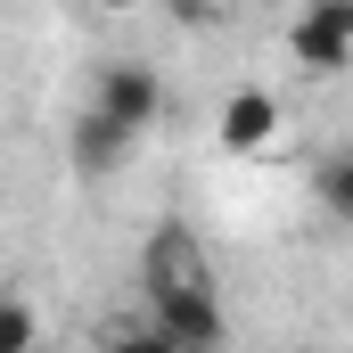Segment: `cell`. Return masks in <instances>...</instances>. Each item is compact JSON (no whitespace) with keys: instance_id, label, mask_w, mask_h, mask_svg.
Returning a JSON list of instances; mask_svg holds the SVG:
<instances>
[{"instance_id":"8992f818","label":"cell","mask_w":353,"mask_h":353,"mask_svg":"<svg viewBox=\"0 0 353 353\" xmlns=\"http://www.w3.org/2000/svg\"><path fill=\"white\" fill-rule=\"evenodd\" d=\"M312 197H321V214H329L337 230H353V140L312 165Z\"/></svg>"},{"instance_id":"6da1fadb","label":"cell","mask_w":353,"mask_h":353,"mask_svg":"<svg viewBox=\"0 0 353 353\" xmlns=\"http://www.w3.org/2000/svg\"><path fill=\"white\" fill-rule=\"evenodd\" d=\"M132 279H140V304L157 312V337L165 353H205V345H230V312H222V279H214V255L205 239L165 214L140 255H132Z\"/></svg>"},{"instance_id":"277c9868","label":"cell","mask_w":353,"mask_h":353,"mask_svg":"<svg viewBox=\"0 0 353 353\" xmlns=\"http://www.w3.org/2000/svg\"><path fill=\"white\" fill-rule=\"evenodd\" d=\"M90 107H107V115H123L140 140L165 123V74L157 66H140V58H107L99 74H90Z\"/></svg>"},{"instance_id":"5b68a950","label":"cell","mask_w":353,"mask_h":353,"mask_svg":"<svg viewBox=\"0 0 353 353\" xmlns=\"http://www.w3.org/2000/svg\"><path fill=\"white\" fill-rule=\"evenodd\" d=\"M132 157H140V132H132L123 115H107V107L83 99V115L66 123V165H74L83 181H115Z\"/></svg>"},{"instance_id":"ba28073f","label":"cell","mask_w":353,"mask_h":353,"mask_svg":"<svg viewBox=\"0 0 353 353\" xmlns=\"http://www.w3.org/2000/svg\"><path fill=\"white\" fill-rule=\"evenodd\" d=\"M74 8H90V17H132V8H148V0H74Z\"/></svg>"},{"instance_id":"3957f363","label":"cell","mask_w":353,"mask_h":353,"mask_svg":"<svg viewBox=\"0 0 353 353\" xmlns=\"http://www.w3.org/2000/svg\"><path fill=\"white\" fill-rule=\"evenodd\" d=\"M288 58L304 74H345L353 66V0H304L288 17Z\"/></svg>"},{"instance_id":"52a82bcc","label":"cell","mask_w":353,"mask_h":353,"mask_svg":"<svg viewBox=\"0 0 353 353\" xmlns=\"http://www.w3.org/2000/svg\"><path fill=\"white\" fill-rule=\"evenodd\" d=\"M33 337H41V312H33L25 296H8V288H0V353H25Z\"/></svg>"},{"instance_id":"7a4b0ae2","label":"cell","mask_w":353,"mask_h":353,"mask_svg":"<svg viewBox=\"0 0 353 353\" xmlns=\"http://www.w3.org/2000/svg\"><path fill=\"white\" fill-rule=\"evenodd\" d=\"M279 132H288L279 90H263V83H230L222 90V107H214V148L222 157H271Z\"/></svg>"}]
</instances>
